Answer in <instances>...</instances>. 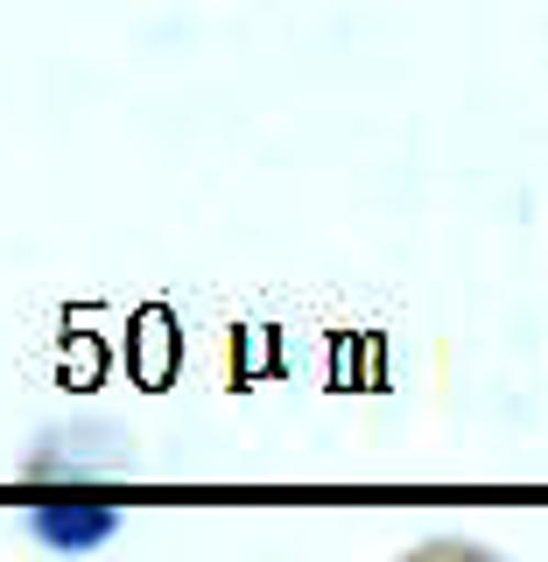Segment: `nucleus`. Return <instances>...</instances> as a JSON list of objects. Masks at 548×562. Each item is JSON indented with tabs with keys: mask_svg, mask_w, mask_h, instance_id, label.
Instances as JSON below:
<instances>
[{
	"mask_svg": "<svg viewBox=\"0 0 548 562\" xmlns=\"http://www.w3.org/2000/svg\"><path fill=\"white\" fill-rule=\"evenodd\" d=\"M43 535H49V541H64V549H92V541L113 535V506H92V499L43 506Z\"/></svg>",
	"mask_w": 548,
	"mask_h": 562,
	"instance_id": "f257e3e1",
	"label": "nucleus"
}]
</instances>
